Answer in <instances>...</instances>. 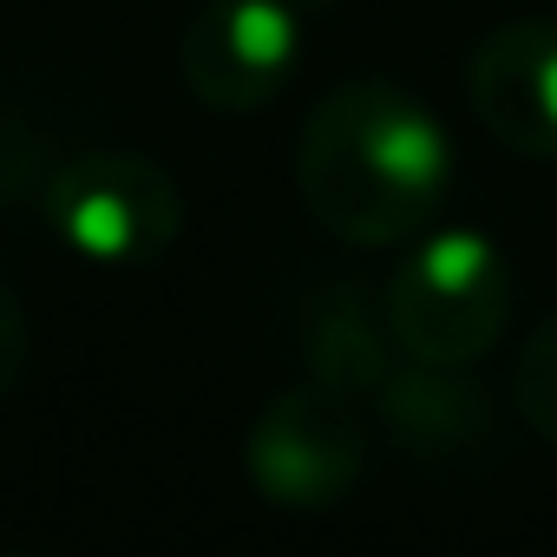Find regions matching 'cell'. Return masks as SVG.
<instances>
[{"label":"cell","instance_id":"cell-1","mask_svg":"<svg viewBox=\"0 0 557 557\" xmlns=\"http://www.w3.org/2000/svg\"><path fill=\"white\" fill-rule=\"evenodd\" d=\"M296 190L329 236L387 249L440 216L453 190V138L394 79H342L302 125Z\"/></svg>","mask_w":557,"mask_h":557},{"label":"cell","instance_id":"cell-2","mask_svg":"<svg viewBox=\"0 0 557 557\" xmlns=\"http://www.w3.org/2000/svg\"><path fill=\"white\" fill-rule=\"evenodd\" d=\"M394 348L433 368H472L511 322V262L485 230H426L381 296Z\"/></svg>","mask_w":557,"mask_h":557},{"label":"cell","instance_id":"cell-3","mask_svg":"<svg viewBox=\"0 0 557 557\" xmlns=\"http://www.w3.org/2000/svg\"><path fill=\"white\" fill-rule=\"evenodd\" d=\"M53 236L79 256V262H99V269H138V262H158L177 230H184V197H177V177L145 158V151H119V145H99V151H79L53 171L47 197H40Z\"/></svg>","mask_w":557,"mask_h":557},{"label":"cell","instance_id":"cell-4","mask_svg":"<svg viewBox=\"0 0 557 557\" xmlns=\"http://www.w3.org/2000/svg\"><path fill=\"white\" fill-rule=\"evenodd\" d=\"M243 472L283 511H335L368 472V426L348 394L302 374L256 413L243 440Z\"/></svg>","mask_w":557,"mask_h":557},{"label":"cell","instance_id":"cell-5","mask_svg":"<svg viewBox=\"0 0 557 557\" xmlns=\"http://www.w3.org/2000/svg\"><path fill=\"white\" fill-rule=\"evenodd\" d=\"M302 66V8L296 0H210L177 40V73L210 112H262Z\"/></svg>","mask_w":557,"mask_h":557},{"label":"cell","instance_id":"cell-6","mask_svg":"<svg viewBox=\"0 0 557 557\" xmlns=\"http://www.w3.org/2000/svg\"><path fill=\"white\" fill-rule=\"evenodd\" d=\"M466 86L479 125L505 151L557 164V21L492 27L466 66Z\"/></svg>","mask_w":557,"mask_h":557},{"label":"cell","instance_id":"cell-7","mask_svg":"<svg viewBox=\"0 0 557 557\" xmlns=\"http://www.w3.org/2000/svg\"><path fill=\"white\" fill-rule=\"evenodd\" d=\"M381 420L400 453L433 459V466L479 459L498 440L492 394L466 381V368H433V361H407L381 381Z\"/></svg>","mask_w":557,"mask_h":557},{"label":"cell","instance_id":"cell-8","mask_svg":"<svg viewBox=\"0 0 557 557\" xmlns=\"http://www.w3.org/2000/svg\"><path fill=\"white\" fill-rule=\"evenodd\" d=\"M394 329H387V309L355 289V283H329L302 302V374L348 394V400H368L381 394V381L394 374Z\"/></svg>","mask_w":557,"mask_h":557},{"label":"cell","instance_id":"cell-9","mask_svg":"<svg viewBox=\"0 0 557 557\" xmlns=\"http://www.w3.org/2000/svg\"><path fill=\"white\" fill-rule=\"evenodd\" d=\"M511 394H518V413L531 420V433H544L557 446V309L531 329L518 374H511Z\"/></svg>","mask_w":557,"mask_h":557},{"label":"cell","instance_id":"cell-10","mask_svg":"<svg viewBox=\"0 0 557 557\" xmlns=\"http://www.w3.org/2000/svg\"><path fill=\"white\" fill-rule=\"evenodd\" d=\"M27 355H34V335H27V315L14 302V289L0 283V400H8L27 374Z\"/></svg>","mask_w":557,"mask_h":557}]
</instances>
